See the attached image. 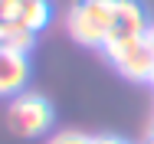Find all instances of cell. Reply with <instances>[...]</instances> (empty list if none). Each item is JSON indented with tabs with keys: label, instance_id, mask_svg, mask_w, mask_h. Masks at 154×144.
I'll use <instances>...</instances> for the list:
<instances>
[{
	"label": "cell",
	"instance_id": "obj_1",
	"mask_svg": "<svg viewBox=\"0 0 154 144\" xmlns=\"http://www.w3.org/2000/svg\"><path fill=\"white\" fill-rule=\"evenodd\" d=\"M112 17H115V0H79L69 10V36L82 46H105L108 29H112Z\"/></svg>",
	"mask_w": 154,
	"mask_h": 144
},
{
	"label": "cell",
	"instance_id": "obj_2",
	"mask_svg": "<svg viewBox=\"0 0 154 144\" xmlns=\"http://www.w3.org/2000/svg\"><path fill=\"white\" fill-rule=\"evenodd\" d=\"M102 53L122 75L134 79V82H154V53L148 43V33L131 36V39H112L102 46Z\"/></svg>",
	"mask_w": 154,
	"mask_h": 144
},
{
	"label": "cell",
	"instance_id": "obj_3",
	"mask_svg": "<svg viewBox=\"0 0 154 144\" xmlns=\"http://www.w3.org/2000/svg\"><path fill=\"white\" fill-rule=\"evenodd\" d=\"M7 124L20 138H39L53 124V105L43 95H13L7 108Z\"/></svg>",
	"mask_w": 154,
	"mask_h": 144
},
{
	"label": "cell",
	"instance_id": "obj_4",
	"mask_svg": "<svg viewBox=\"0 0 154 144\" xmlns=\"http://www.w3.org/2000/svg\"><path fill=\"white\" fill-rule=\"evenodd\" d=\"M30 79V59L23 53H10L0 49V98L20 95V88Z\"/></svg>",
	"mask_w": 154,
	"mask_h": 144
},
{
	"label": "cell",
	"instance_id": "obj_5",
	"mask_svg": "<svg viewBox=\"0 0 154 144\" xmlns=\"http://www.w3.org/2000/svg\"><path fill=\"white\" fill-rule=\"evenodd\" d=\"M17 23L26 29H43L49 23V3L46 0H23V7H20V17H17Z\"/></svg>",
	"mask_w": 154,
	"mask_h": 144
},
{
	"label": "cell",
	"instance_id": "obj_6",
	"mask_svg": "<svg viewBox=\"0 0 154 144\" xmlns=\"http://www.w3.org/2000/svg\"><path fill=\"white\" fill-rule=\"evenodd\" d=\"M7 26V43H3V49H10V53H30L33 43H36V33L26 26H20V23H3Z\"/></svg>",
	"mask_w": 154,
	"mask_h": 144
},
{
	"label": "cell",
	"instance_id": "obj_7",
	"mask_svg": "<svg viewBox=\"0 0 154 144\" xmlns=\"http://www.w3.org/2000/svg\"><path fill=\"white\" fill-rule=\"evenodd\" d=\"M49 144H92L89 134H79V131H62L56 138H49Z\"/></svg>",
	"mask_w": 154,
	"mask_h": 144
},
{
	"label": "cell",
	"instance_id": "obj_8",
	"mask_svg": "<svg viewBox=\"0 0 154 144\" xmlns=\"http://www.w3.org/2000/svg\"><path fill=\"white\" fill-rule=\"evenodd\" d=\"M92 144H125V141L115 134H102V138H92Z\"/></svg>",
	"mask_w": 154,
	"mask_h": 144
},
{
	"label": "cell",
	"instance_id": "obj_9",
	"mask_svg": "<svg viewBox=\"0 0 154 144\" xmlns=\"http://www.w3.org/2000/svg\"><path fill=\"white\" fill-rule=\"evenodd\" d=\"M3 43H7V26L0 23V49H3Z\"/></svg>",
	"mask_w": 154,
	"mask_h": 144
},
{
	"label": "cell",
	"instance_id": "obj_10",
	"mask_svg": "<svg viewBox=\"0 0 154 144\" xmlns=\"http://www.w3.org/2000/svg\"><path fill=\"white\" fill-rule=\"evenodd\" d=\"M148 43H151V53H154V23H151V29H148Z\"/></svg>",
	"mask_w": 154,
	"mask_h": 144
},
{
	"label": "cell",
	"instance_id": "obj_11",
	"mask_svg": "<svg viewBox=\"0 0 154 144\" xmlns=\"http://www.w3.org/2000/svg\"><path fill=\"white\" fill-rule=\"evenodd\" d=\"M151 144H154V131H151Z\"/></svg>",
	"mask_w": 154,
	"mask_h": 144
}]
</instances>
